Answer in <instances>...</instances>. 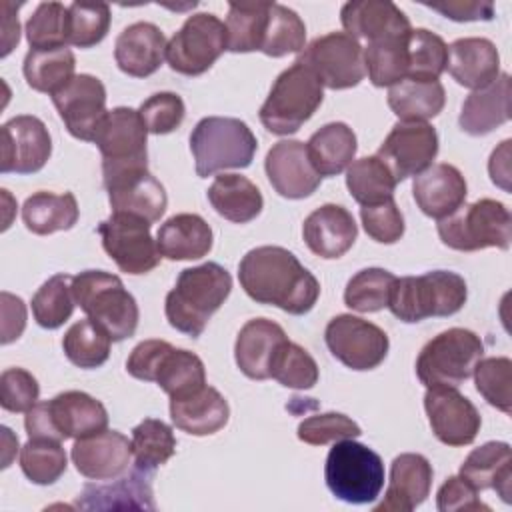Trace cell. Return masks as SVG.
I'll use <instances>...</instances> for the list:
<instances>
[{
    "mask_svg": "<svg viewBox=\"0 0 512 512\" xmlns=\"http://www.w3.org/2000/svg\"><path fill=\"white\" fill-rule=\"evenodd\" d=\"M238 280L244 292L258 304L302 316L320 296V282L282 246H258L244 254L238 264Z\"/></svg>",
    "mask_w": 512,
    "mask_h": 512,
    "instance_id": "6da1fadb",
    "label": "cell"
},
{
    "mask_svg": "<svg viewBox=\"0 0 512 512\" xmlns=\"http://www.w3.org/2000/svg\"><path fill=\"white\" fill-rule=\"evenodd\" d=\"M230 290L232 276L216 262L184 268L178 274L176 286L166 294V320L178 332L198 338L212 314L230 296Z\"/></svg>",
    "mask_w": 512,
    "mask_h": 512,
    "instance_id": "7a4b0ae2",
    "label": "cell"
},
{
    "mask_svg": "<svg viewBox=\"0 0 512 512\" xmlns=\"http://www.w3.org/2000/svg\"><path fill=\"white\" fill-rule=\"evenodd\" d=\"M468 298L466 282L450 270H432L420 276L396 278L390 288V312L408 324L430 316H452Z\"/></svg>",
    "mask_w": 512,
    "mask_h": 512,
    "instance_id": "3957f363",
    "label": "cell"
},
{
    "mask_svg": "<svg viewBox=\"0 0 512 512\" xmlns=\"http://www.w3.org/2000/svg\"><path fill=\"white\" fill-rule=\"evenodd\" d=\"M72 294L86 318L96 322L112 342L126 340L136 332L140 318L136 298L116 274L84 270L72 276Z\"/></svg>",
    "mask_w": 512,
    "mask_h": 512,
    "instance_id": "277c9868",
    "label": "cell"
},
{
    "mask_svg": "<svg viewBox=\"0 0 512 512\" xmlns=\"http://www.w3.org/2000/svg\"><path fill=\"white\" fill-rule=\"evenodd\" d=\"M108 412L100 400L94 396L68 390L60 392L48 402H36L24 418V428L28 438H84L106 430Z\"/></svg>",
    "mask_w": 512,
    "mask_h": 512,
    "instance_id": "5b68a950",
    "label": "cell"
},
{
    "mask_svg": "<svg viewBox=\"0 0 512 512\" xmlns=\"http://www.w3.org/2000/svg\"><path fill=\"white\" fill-rule=\"evenodd\" d=\"M126 370L132 378L156 382L170 398H180L206 384L204 362L166 340H144L130 352Z\"/></svg>",
    "mask_w": 512,
    "mask_h": 512,
    "instance_id": "8992f818",
    "label": "cell"
},
{
    "mask_svg": "<svg viewBox=\"0 0 512 512\" xmlns=\"http://www.w3.org/2000/svg\"><path fill=\"white\" fill-rule=\"evenodd\" d=\"M258 142L246 122L226 116L202 118L190 134V150L196 174L208 178L226 168H246Z\"/></svg>",
    "mask_w": 512,
    "mask_h": 512,
    "instance_id": "52a82bcc",
    "label": "cell"
},
{
    "mask_svg": "<svg viewBox=\"0 0 512 512\" xmlns=\"http://www.w3.org/2000/svg\"><path fill=\"white\" fill-rule=\"evenodd\" d=\"M324 98V86L310 68L294 62L278 74L268 98L260 106V122L278 136L294 134L312 118Z\"/></svg>",
    "mask_w": 512,
    "mask_h": 512,
    "instance_id": "ba28073f",
    "label": "cell"
},
{
    "mask_svg": "<svg viewBox=\"0 0 512 512\" xmlns=\"http://www.w3.org/2000/svg\"><path fill=\"white\" fill-rule=\"evenodd\" d=\"M440 240L460 252H476L484 248L508 250L512 240L510 210L492 198H480L462 204L450 216L438 220Z\"/></svg>",
    "mask_w": 512,
    "mask_h": 512,
    "instance_id": "9c48e42d",
    "label": "cell"
},
{
    "mask_svg": "<svg viewBox=\"0 0 512 512\" xmlns=\"http://www.w3.org/2000/svg\"><path fill=\"white\" fill-rule=\"evenodd\" d=\"M324 478L338 500L370 504L384 486V462L372 448L354 438L338 440L326 456Z\"/></svg>",
    "mask_w": 512,
    "mask_h": 512,
    "instance_id": "30bf717a",
    "label": "cell"
},
{
    "mask_svg": "<svg viewBox=\"0 0 512 512\" xmlns=\"http://www.w3.org/2000/svg\"><path fill=\"white\" fill-rule=\"evenodd\" d=\"M482 354L480 336L466 328H448L424 344L416 360V374L426 388H458L472 376Z\"/></svg>",
    "mask_w": 512,
    "mask_h": 512,
    "instance_id": "8fae6325",
    "label": "cell"
},
{
    "mask_svg": "<svg viewBox=\"0 0 512 512\" xmlns=\"http://www.w3.org/2000/svg\"><path fill=\"white\" fill-rule=\"evenodd\" d=\"M146 138L148 130L138 110L128 106L108 110L94 136V144L102 154L104 180L148 168Z\"/></svg>",
    "mask_w": 512,
    "mask_h": 512,
    "instance_id": "7c38bea8",
    "label": "cell"
},
{
    "mask_svg": "<svg viewBox=\"0 0 512 512\" xmlns=\"http://www.w3.org/2000/svg\"><path fill=\"white\" fill-rule=\"evenodd\" d=\"M226 50V24L210 14L198 12L186 18L182 28L166 44L170 68L184 76L204 74Z\"/></svg>",
    "mask_w": 512,
    "mask_h": 512,
    "instance_id": "4fadbf2b",
    "label": "cell"
},
{
    "mask_svg": "<svg viewBox=\"0 0 512 512\" xmlns=\"http://www.w3.org/2000/svg\"><path fill=\"white\" fill-rule=\"evenodd\" d=\"M296 62L310 68L320 84L330 90L352 88L366 76L364 48L346 32H328L314 38Z\"/></svg>",
    "mask_w": 512,
    "mask_h": 512,
    "instance_id": "5bb4252c",
    "label": "cell"
},
{
    "mask_svg": "<svg viewBox=\"0 0 512 512\" xmlns=\"http://www.w3.org/2000/svg\"><path fill=\"white\" fill-rule=\"evenodd\" d=\"M98 234L106 254L126 274H146L160 262L156 240L150 234V222L124 212H112L98 224Z\"/></svg>",
    "mask_w": 512,
    "mask_h": 512,
    "instance_id": "9a60e30c",
    "label": "cell"
},
{
    "mask_svg": "<svg viewBox=\"0 0 512 512\" xmlns=\"http://www.w3.org/2000/svg\"><path fill=\"white\" fill-rule=\"evenodd\" d=\"M328 350L336 360L352 370H372L380 366L388 354V334L358 316L338 314L324 332Z\"/></svg>",
    "mask_w": 512,
    "mask_h": 512,
    "instance_id": "2e32d148",
    "label": "cell"
},
{
    "mask_svg": "<svg viewBox=\"0 0 512 512\" xmlns=\"http://www.w3.org/2000/svg\"><path fill=\"white\" fill-rule=\"evenodd\" d=\"M438 154V134L428 122H398L380 144L376 156L396 182L418 176Z\"/></svg>",
    "mask_w": 512,
    "mask_h": 512,
    "instance_id": "e0dca14e",
    "label": "cell"
},
{
    "mask_svg": "<svg viewBox=\"0 0 512 512\" xmlns=\"http://www.w3.org/2000/svg\"><path fill=\"white\" fill-rule=\"evenodd\" d=\"M52 102L66 130L74 138L94 142L100 124L108 114L102 80L92 74H76L70 84L52 96Z\"/></svg>",
    "mask_w": 512,
    "mask_h": 512,
    "instance_id": "ac0fdd59",
    "label": "cell"
},
{
    "mask_svg": "<svg viewBox=\"0 0 512 512\" xmlns=\"http://www.w3.org/2000/svg\"><path fill=\"white\" fill-rule=\"evenodd\" d=\"M424 408L434 436L446 446L472 444L480 432V412L454 386L428 388Z\"/></svg>",
    "mask_w": 512,
    "mask_h": 512,
    "instance_id": "d6986e66",
    "label": "cell"
},
{
    "mask_svg": "<svg viewBox=\"0 0 512 512\" xmlns=\"http://www.w3.org/2000/svg\"><path fill=\"white\" fill-rule=\"evenodd\" d=\"M52 154V138L46 124L30 114H20L2 126L0 172L34 174L44 168Z\"/></svg>",
    "mask_w": 512,
    "mask_h": 512,
    "instance_id": "ffe728a7",
    "label": "cell"
},
{
    "mask_svg": "<svg viewBox=\"0 0 512 512\" xmlns=\"http://www.w3.org/2000/svg\"><path fill=\"white\" fill-rule=\"evenodd\" d=\"M264 168L272 188L290 200L310 196L322 180V176L310 164L306 144L300 140L276 142L266 154Z\"/></svg>",
    "mask_w": 512,
    "mask_h": 512,
    "instance_id": "44dd1931",
    "label": "cell"
},
{
    "mask_svg": "<svg viewBox=\"0 0 512 512\" xmlns=\"http://www.w3.org/2000/svg\"><path fill=\"white\" fill-rule=\"evenodd\" d=\"M76 470L90 480H112L126 472L132 458V440L118 430H102L76 438L72 446Z\"/></svg>",
    "mask_w": 512,
    "mask_h": 512,
    "instance_id": "7402d4cb",
    "label": "cell"
},
{
    "mask_svg": "<svg viewBox=\"0 0 512 512\" xmlns=\"http://www.w3.org/2000/svg\"><path fill=\"white\" fill-rule=\"evenodd\" d=\"M112 212L134 214L144 220L158 222L168 206V196L160 180H156L148 168L132 170L116 178L104 180Z\"/></svg>",
    "mask_w": 512,
    "mask_h": 512,
    "instance_id": "603a6c76",
    "label": "cell"
},
{
    "mask_svg": "<svg viewBox=\"0 0 512 512\" xmlns=\"http://www.w3.org/2000/svg\"><path fill=\"white\" fill-rule=\"evenodd\" d=\"M432 464L422 454L404 452L392 460L384 500L374 512H410L430 494Z\"/></svg>",
    "mask_w": 512,
    "mask_h": 512,
    "instance_id": "cb8c5ba5",
    "label": "cell"
},
{
    "mask_svg": "<svg viewBox=\"0 0 512 512\" xmlns=\"http://www.w3.org/2000/svg\"><path fill=\"white\" fill-rule=\"evenodd\" d=\"M306 246L320 258L344 256L358 236L354 216L340 204H322L310 212L302 224Z\"/></svg>",
    "mask_w": 512,
    "mask_h": 512,
    "instance_id": "d4e9b609",
    "label": "cell"
},
{
    "mask_svg": "<svg viewBox=\"0 0 512 512\" xmlns=\"http://www.w3.org/2000/svg\"><path fill=\"white\" fill-rule=\"evenodd\" d=\"M412 194L426 216L442 220L464 204L468 186L456 166L440 162L428 166L414 178Z\"/></svg>",
    "mask_w": 512,
    "mask_h": 512,
    "instance_id": "484cf974",
    "label": "cell"
},
{
    "mask_svg": "<svg viewBox=\"0 0 512 512\" xmlns=\"http://www.w3.org/2000/svg\"><path fill=\"white\" fill-rule=\"evenodd\" d=\"M166 36L152 22H134L126 26L114 44L118 68L134 78L154 74L166 58Z\"/></svg>",
    "mask_w": 512,
    "mask_h": 512,
    "instance_id": "4316f807",
    "label": "cell"
},
{
    "mask_svg": "<svg viewBox=\"0 0 512 512\" xmlns=\"http://www.w3.org/2000/svg\"><path fill=\"white\" fill-rule=\"evenodd\" d=\"M80 510H154L152 472L134 466L128 476L110 484H86L76 500Z\"/></svg>",
    "mask_w": 512,
    "mask_h": 512,
    "instance_id": "83f0119b",
    "label": "cell"
},
{
    "mask_svg": "<svg viewBox=\"0 0 512 512\" xmlns=\"http://www.w3.org/2000/svg\"><path fill=\"white\" fill-rule=\"evenodd\" d=\"M340 20L346 34L364 38L366 42H376L392 36L408 34V16L388 0H354L346 2L340 10Z\"/></svg>",
    "mask_w": 512,
    "mask_h": 512,
    "instance_id": "f1b7e54d",
    "label": "cell"
},
{
    "mask_svg": "<svg viewBox=\"0 0 512 512\" xmlns=\"http://www.w3.org/2000/svg\"><path fill=\"white\" fill-rule=\"evenodd\" d=\"M446 70L464 88H486L500 76L498 48L488 38H458L448 46Z\"/></svg>",
    "mask_w": 512,
    "mask_h": 512,
    "instance_id": "f546056e",
    "label": "cell"
},
{
    "mask_svg": "<svg viewBox=\"0 0 512 512\" xmlns=\"http://www.w3.org/2000/svg\"><path fill=\"white\" fill-rule=\"evenodd\" d=\"M284 340L288 338L280 324L268 318L248 320L240 328L234 344V358L240 372L252 380L270 378V362Z\"/></svg>",
    "mask_w": 512,
    "mask_h": 512,
    "instance_id": "4dcf8cb0",
    "label": "cell"
},
{
    "mask_svg": "<svg viewBox=\"0 0 512 512\" xmlns=\"http://www.w3.org/2000/svg\"><path fill=\"white\" fill-rule=\"evenodd\" d=\"M170 418L176 428L192 436H208L228 424L230 408L226 398L212 386L170 398Z\"/></svg>",
    "mask_w": 512,
    "mask_h": 512,
    "instance_id": "1f68e13d",
    "label": "cell"
},
{
    "mask_svg": "<svg viewBox=\"0 0 512 512\" xmlns=\"http://www.w3.org/2000/svg\"><path fill=\"white\" fill-rule=\"evenodd\" d=\"M464 478L474 490H496L504 502L512 494V450L506 442H486L474 448L460 466Z\"/></svg>",
    "mask_w": 512,
    "mask_h": 512,
    "instance_id": "d6a6232c",
    "label": "cell"
},
{
    "mask_svg": "<svg viewBox=\"0 0 512 512\" xmlns=\"http://www.w3.org/2000/svg\"><path fill=\"white\" fill-rule=\"evenodd\" d=\"M510 120V76L504 72L486 88L474 90L462 104L460 128L470 136H484Z\"/></svg>",
    "mask_w": 512,
    "mask_h": 512,
    "instance_id": "836d02e7",
    "label": "cell"
},
{
    "mask_svg": "<svg viewBox=\"0 0 512 512\" xmlns=\"http://www.w3.org/2000/svg\"><path fill=\"white\" fill-rule=\"evenodd\" d=\"M212 240L208 222L190 212L170 216L156 234L158 252L168 260H198L212 250Z\"/></svg>",
    "mask_w": 512,
    "mask_h": 512,
    "instance_id": "e575fe53",
    "label": "cell"
},
{
    "mask_svg": "<svg viewBox=\"0 0 512 512\" xmlns=\"http://www.w3.org/2000/svg\"><path fill=\"white\" fill-rule=\"evenodd\" d=\"M212 208L226 220L246 224L254 220L264 206L258 186L240 174H220L208 188Z\"/></svg>",
    "mask_w": 512,
    "mask_h": 512,
    "instance_id": "d590c367",
    "label": "cell"
},
{
    "mask_svg": "<svg viewBox=\"0 0 512 512\" xmlns=\"http://www.w3.org/2000/svg\"><path fill=\"white\" fill-rule=\"evenodd\" d=\"M356 134L344 122H330L316 130L306 142L310 164L320 176H336L356 156Z\"/></svg>",
    "mask_w": 512,
    "mask_h": 512,
    "instance_id": "8d00e7d4",
    "label": "cell"
},
{
    "mask_svg": "<svg viewBox=\"0 0 512 512\" xmlns=\"http://www.w3.org/2000/svg\"><path fill=\"white\" fill-rule=\"evenodd\" d=\"M446 92L440 80L404 78L388 90V106L400 122H426L444 108Z\"/></svg>",
    "mask_w": 512,
    "mask_h": 512,
    "instance_id": "74e56055",
    "label": "cell"
},
{
    "mask_svg": "<svg viewBox=\"0 0 512 512\" xmlns=\"http://www.w3.org/2000/svg\"><path fill=\"white\" fill-rule=\"evenodd\" d=\"M78 202L72 192H34L24 200L22 220L24 226L38 236H48L58 230H70L78 222Z\"/></svg>",
    "mask_w": 512,
    "mask_h": 512,
    "instance_id": "f35d334b",
    "label": "cell"
},
{
    "mask_svg": "<svg viewBox=\"0 0 512 512\" xmlns=\"http://www.w3.org/2000/svg\"><path fill=\"white\" fill-rule=\"evenodd\" d=\"M76 58L68 46L50 50H28L24 58V78L30 88L54 96L76 76Z\"/></svg>",
    "mask_w": 512,
    "mask_h": 512,
    "instance_id": "ab89813d",
    "label": "cell"
},
{
    "mask_svg": "<svg viewBox=\"0 0 512 512\" xmlns=\"http://www.w3.org/2000/svg\"><path fill=\"white\" fill-rule=\"evenodd\" d=\"M396 184L392 172L376 154L358 158L346 168V186L360 206H374L394 198Z\"/></svg>",
    "mask_w": 512,
    "mask_h": 512,
    "instance_id": "60d3db41",
    "label": "cell"
},
{
    "mask_svg": "<svg viewBox=\"0 0 512 512\" xmlns=\"http://www.w3.org/2000/svg\"><path fill=\"white\" fill-rule=\"evenodd\" d=\"M272 2H230L226 16V50L254 52L260 50L268 10Z\"/></svg>",
    "mask_w": 512,
    "mask_h": 512,
    "instance_id": "b9f144b4",
    "label": "cell"
},
{
    "mask_svg": "<svg viewBox=\"0 0 512 512\" xmlns=\"http://www.w3.org/2000/svg\"><path fill=\"white\" fill-rule=\"evenodd\" d=\"M404 36H392L364 46V68L374 86H394L408 76V46Z\"/></svg>",
    "mask_w": 512,
    "mask_h": 512,
    "instance_id": "7bdbcfd3",
    "label": "cell"
},
{
    "mask_svg": "<svg viewBox=\"0 0 512 512\" xmlns=\"http://www.w3.org/2000/svg\"><path fill=\"white\" fill-rule=\"evenodd\" d=\"M306 48L304 20L284 4H270L260 52L272 58L296 54Z\"/></svg>",
    "mask_w": 512,
    "mask_h": 512,
    "instance_id": "ee69618b",
    "label": "cell"
},
{
    "mask_svg": "<svg viewBox=\"0 0 512 512\" xmlns=\"http://www.w3.org/2000/svg\"><path fill=\"white\" fill-rule=\"evenodd\" d=\"M176 452V438L172 428L158 418H144L132 430L134 466L152 472L166 464Z\"/></svg>",
    "mask_w": 512,
    "mask_h": 512,
    "instance_id": "f6af8a7d",
    "label": "cell"
},
{
    "mask_svg": "<svg viewBox=\"0 0 512 512\" xmlns=\"http://www.w3.org/2000/svg\"><path fill=\"white\" fill-rule=\"evenodd\" d=\"M110 344L112 338L90 318L72 324L62 338L66 358L84 370L102 366L110 356Z\"/></svg>",
    "mask_w": 512,
    "mask_h": 512,
    "instance_id": "bcb514c9",
    "label": "cell"
},
{
    "mask_svg": "<svg viewBox=\"0 0 512 512\" xmlns=\"http://www.w3.org/2000/svg\"><path fill=\"white\" fill-rule=\"evenodd\" d=\"M74 306L70 274H54L32 296L34 320L46 330L60 328L72 316Z\"/></svg>",
    "mask_w": 512,
    "mask_h": 512,
    "instance_id": "7dc6e473",
    "label": "cell"
},
{
    "mask_svg": "<svg viewBox=\"0 0 512 512\" xmlns=\"http://www.w3.org/2000/svg\"><path fill=\"white\" fill-rule=\"evenodd\" d=\"M66 466L68 458L58 440L30 438L20 450V468L34 484H54L66 472Z\"/></svg>",
    "mask_w": 512,
    "mask_h": 512,
    "instance_id": "c3c4849f",
    "label": "cell"
},
{
    "mask_svg": "<svg viewBox=\"0 0 512 512\" xmlns=\"http://www.w3.org/2000/svg\"><path fill=\"white\" fill-rule=\"evenodd\" d=\"M406 46H408L406 78L438 80L440 74L446 70V60H448L446 42L438 34L426 28H414L408 32Z\"/></svg>",
    "mask_w": 512,
    "mask_h": 512,
    "instance_id": "681fc988",
    "label": "cell"
},
{
    "mask_svg": "<svg viewBox=\"0 0 512 512\" xmlns=\"http://www.w3.org/2000/svg\"><path fill=\"white\" fill-rule=\"evenodd\" d=\"M394 280L396 276L384 268H364L348 280L344 304L356 312H378L388 306Z\"/></svg>",
    "mask_w": 512,
    "mask_h": 512,
    "instance_id": "f907efd6",
    "label": "cell"
},
{
    "mask_svg": "<svg viewBox=\"0 0 512 512\" xmlns=\"http://www.w3.org/2000/svg\"><path fill=\"white\" fill-rule=\"evenodd\" d=\"M270 378L286 388L308 390L318 382V364L302 346L284 340L270 362Z\"/></svg>",
    "mask_w": 512,
    "mask_h": 512,
    "instance_id": "816d5d0a",
    "label": "cell"
},
{
    "mask_svg": "<svg viewBox=\"0 0 512 512\" xmlns=\"http://www.w3.org/2000/svg\"><path fill=\"white\" fill-rule=\"evenodd\" d=\"M26 38L32 50L68 46V6L40 2L26 22Z\"/></svg>",
    "mask_w": 512,
    "mask_h": 512,
    "instance_id": "f5cc1de1",
    "label": "cell"
},
{
    "mask_svg": "<svg viewBox=\"0 0 512 512\" xmlns=\"http://www.w3.org/2000/svg\"><path fill=\"white\" fill-rule=\"evenodd\" d=\"M476 380V390L484 396V400L510 414L512 410V360L506 356L480 358L472 372Z\"/></svg>",
    "mask_w": 512,
    "mask_h": 512,
    "instance_id": "db71d44e",
    "label": "cell"
},
{
    "mask_svg": "<svg viewBox=\"0 0 512 512\" xmlns=\"http://www.w3.org/2000/svg\"><path fill=\"white\" fill-rule=\"evenodd\" d=\"M110 6L104 2L68 6V44L76 48H92L104 40L110 28Z\"/></svg>",
    "mask_w": 512,
    "mask_h": 512,
    "instance_id": "11a10c76",
    "label": "cell"
},
{
    "mask_svg": "<svg viewBox=\"0 0 512 512\" xmlns=\"http://www.w3.org/2000/svg\"><path fill=\"white\" fill-rule=\"evenodd\" d=\"M360 426L340 412H322L304 418L298 424V438L312 446H324L330 442L360 436Z\"/></svg>",
    "mask_w": 512,
    "mask_h": 512,
    "instance_id": "9f6ffc18",
    "label": "cell"
},
{
    "mask_svg": "<svg viewBox=\"0 0 512 512\" xmlns=\"http://www.w3.org/2000/svg\"><path fill=\"white\" fill-rule=\"evenodd\" d=\"M138 112L150 134H170L182 124L186 108L178 94L156 92L140 104Z\"/></svg>",
    "mask_w": 512,
    "mask_h": 512,
    "instance_id": "6f0895ef",
    "label": "cell"
},
{
    "mask_svg": "<svg viewBox=\"0 0 512 512\" xmlns=\"http://www.w3.org/2000/svg\"><path fill=\"white\" fill-rule=\"evenodd\" d=\"M360 220L366 234L380 244H394L404 234V216L394 198L374 206H362Z\"/></svg>",
    "mask_w": 512,
    "mask_h": 512,
    "instance_id": "680465c9",
    "label": "cell"
},
{
    "mask_svg": "<svg viewBox=\"0 0 512 512\" xmlns=\"http://www.w3.org/2000/svg\"><path fill=\"white\" fill-rule=\"evenodd\" d=\"M40 396L38 380L24 368H6L0 376V406L8 412H28Z\"/></svg>",
    "mask_w": 512,
    "mask_h": 512,
    "instance_id": "91938a15",
    "label": "cell"
},
{
    "mask_svg": "<svg viewBox=\"0 0 512 512\" xmlns=\"http://www.w3.org/2000/svg\"><path fill=\"white\" fill-rule=\"evenodd\" d=\"M436 506L440 512H454V510H490L480 498L478 490H474L464 478L450 476L438 488Z\"/></svg>",
    "mask_w": 512,
    "mask_h": 512,
    "instance_id": "94428289",
    "label": "cell"
},
{
    "mask_svg": "<svg viewBox=\"0 0 512 512\" xmlns=\"http://www.w3.org/2000/svg\"><path fill=\"white\" fill-rule=\"evenodd\" d=\"M428 8L440 12L442 16L456 22H472V20H492L494 4L492 2H474V0H450L442 4H426Z\"/></svg>",
    "mask_w": 512,
    "mask_h": 512,
    "instance_id": "6125c7cd",
    "label": "cell"
},
{
    "mask_svg": "<svg viewBox=\"0 0 512 512\" xmlns=\"http://www.w3.org/2000/svg\"><path fill=\"white\" fill-rule=\"evenodd\" d=\"M26 306L20 296L2 292V344H10L24 332Z\"/></svg>",
    "mask_w": 512,
    "mask_h": 512,
    "instance_id": "be15d7a7",
    "label": "cell"
},
{
    "mask_svg": "<svg viewBox=\"0 0 512 512\" xmlns=\"http://www.w3.org/2000/svg\"><path fill=\"white\" fill-rule=\"evenodd\" d=\"M510 140H504L490 156L488 162V172L494 184H498L504 190H510L508 186V178H510V170H508V150H510Z\"/></svg>",
    "mask_w": 512,
    "mask_h": 512,
    "instance_id": "e7e4bbea",
    "label": "cell"
},
{
    "mask_svg": "<svg viewBox=\"0 0 512 512\" xmlns=\"http://www.w3.org/2000/svg\"><path fill=\"white\" fill-rule=\"evenodd\" d=\"M4 22H2V56H8L10 50L18 44L20 38V22H18V6L12 2H2Z\"/></svg>",
    "mask_w": 512,
    "mask_h": 512,
    "instance_id": "03108f58",
    "label": "cell"
}]
</instances>
